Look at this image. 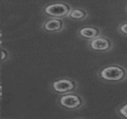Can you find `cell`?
Returning <instances> with one entry per match:
<instances>
[{"mask_svg":"<svg viewBox=\"0 0 127 119\" xmlns=\"http://www.w3.org/2000/svg\"><path fill=\"white\" fill-rule=\"evenodd\" d=\"M118 31L123 36L127 37V21L121 22L118 26Z\"/></svg>","mask_w":127,"mask_h":119,"instance_id":"10","label":"cell"},{"mask_svg":"<svg viewBox=\"0 0 127 119\" xmlns=\"http://www.w3.org/2000/svg\"><path fill=\"white\" fill-rule=\"evenodd\" d=\"M1 95H2V86L0 84V98L1 97Z\"/></svg>","mask_w":127,"mask_h":119,"instance_id":"12","label":"cell"},{"mask_svg":"<svg viewBox=\"0 0 127 119\" xmlns=\"http://www.w3.org/2000/svg\"><path fill=\"white\" fill-rule=\"evenodd\" d=\"M71 7L64 3H54L48 5L45 8V13L54 18L68 16L71 10Z\"/></svg>","mask_w":127,"mask_h":119,"instance_id":"5","label":"cell"},{"mask_svg":"<svg viewBox=\"0 0 127 119\" xmlns=\"http://www.w3.org/2000/svg\"><path fill=\"white\" fill-rule=\"evenodd\" d=\"M5 57H6V54H5V52H4V51H1V59L3 60H4Z\"/></svg>","mask_w":127,"mask_h":119,"instance_id":"11","label":"cell"},{"mask_svg":"<svg viewBox=\"0 0 127 119\" xmlns=\"http://www.w3.org/2000/svg\"><path fill=\"white\" fill-rule=\"evenodd\" d=\"M97 76L105 83H120L127 79V69L120 64H110L100 69Z\"/></svg>","mask_w":127,"mask_h":119,"instance_id":"1","label":"cell"},{"mask_svg":"<svg viewBox=\"0 0 127 119\" xmlns=\"http://www.w3.org/2000/svg\"><path fill=\"white\" fill-rule=\"evenodd\" d=\"M1 38H2V34H1V33H0V45L1 44V42H2V41H1Z\"/></svg>","mask_w":127,"mask_h":119,"instance_id":"13","label":"cell"},{"mask_svg":"<svg viewBox=\"0 0 127 119\" xmlns=\"http://www.w3.org/2000/svg\"><path fill=\"white\" fill-rule=\"evenodd\" d=\"M68 16L75 20H84L89 16V13L87 10L82 8H72Z\"/></svg>","mask_w":127,"mask_h":119,"instance_id":"8","label":"cell"},{"mask_svg":"<svg viewBox=\"0 0 127 119\" xmlns=\"http://www.w3.org/2000/svg\"><path fill=\"white\" fill-rule=\"evenodd\" d=\"M44 28L48 31L55 32L61 31L64 27L63 22L57 18H52L45 22L44 23Z\"/></svg>","mask_w":127,"mask_h":119,"instance_id":"7","label":"cell"},{"mask_svg":"<svg viewBox=\"0 0 127 119\" xmlns=\"http://www.w3.org/2000/svg\"><path fill=\"white\" fill-rule=\"evenodd\" d=\"M88 47L94 51L108 52L114 48V42L109 37L103 35L88 42Z\"/></svg>","mask_w":127,"mask_h":119,"instance_id":"4","label":"cell"},{"mask_svg":"<svg viewBox=\"0 0 127 119\" xmlns=\"http://www.w3.org/2000/svg\"><path fill=\"white\" fill-rule=\"evenodd\" d=\"M83 119V118H77V119Z\"/></svg>","mask_w":127,"mask_h":119,"instance_id":"14","label":"cell"},{"mask_svg":"<svg viewBox=\"0 0 127 119\" xmlns=\"http://www.w3.org/2000/svg\"><path fill=\"white\" fill-rule=\"evenodd\" d=\"M126 10H127V8H126Z\"/></svg>","mask_w":127,"mask_h":119,"instance_id":"15","label":"cell"},{"mask_svg":"<svg viewBox=\"0 0 127 119\" xmlns=\"http://www.w3.org/2000/svg\"><path fill=\"white\" fill-rule=\"evenodd\" d=\"M78 35L81 38L86 40L87 42H89L100 36H103V34L102 30L100 28L87 26V27H83L80 28L78 31Z\"/></svg>","mask_w":127,"mask_h":119,"instance_id":"6","label":"cell"},{"mask_svg":"<svg viewBox=\"0 0 127 119\" xmlns=\"http://www.w3.org/2000/svg\"><path fill=\"white\" fill-rule=\"evenodd\" d=\"M51 87L56 93L62 95L75 92L78 88V83L71 78H65L54 81L51 84Z\"/></svg>","mask_w":127,"mask_h":119,"instance_id":"3","label":"cell"},{"mask_svg":"<svg viewBox=\"0 0 127 119\" xmlns=\"http://www.w3.org/2000/svg\"><path fill=\"white\" fill-rule=\"evenodd\" d=\"M59 103L60 106L66 110H77L84 107L86 101L80 94L71 92L60 95L59 98Z\"/></svg>","mask_w":127,"mask_h":119,"instance_id":"2","label":"cell"},{"mask_svg":"<svg viewBox=\"0 0 127 119\" xmlns=\"http://www.w3.org/2000/svg\"><path fill=\"white\" fill-rule=\"evenodd\" d=\"M116 113L122 119H127V101L118 107Z\"/></svg>","mask_w":127,"mask_h":119,"instance_id":"9","label":"cell"}]
</instances>
